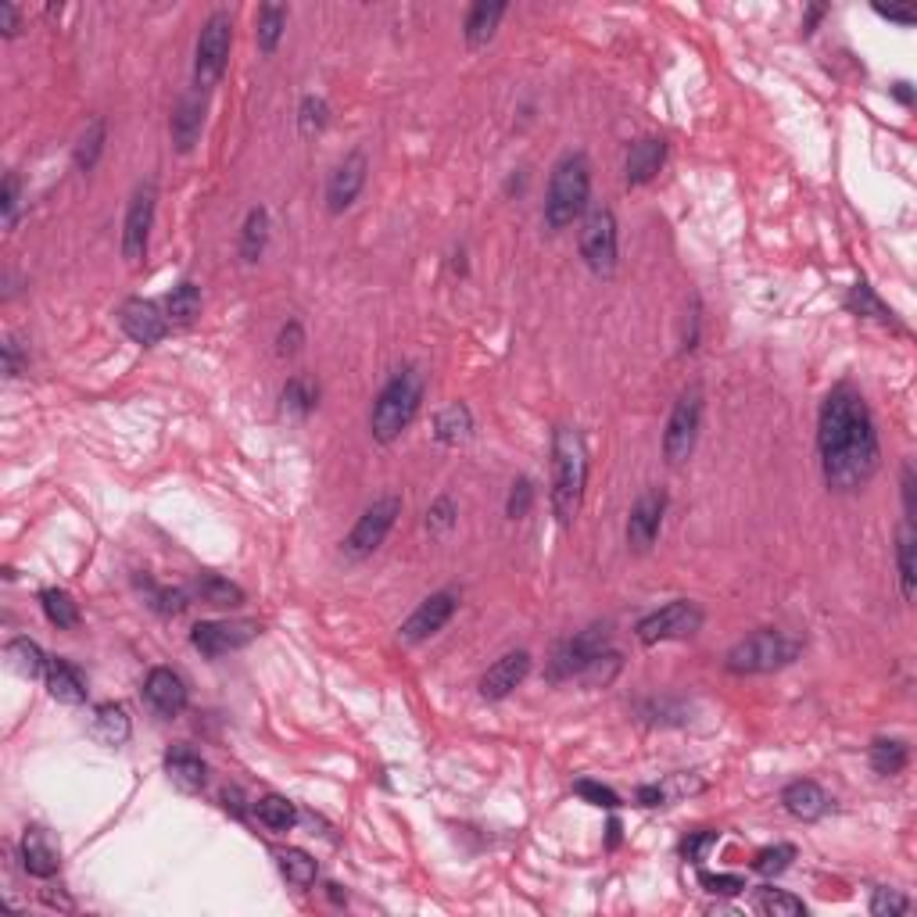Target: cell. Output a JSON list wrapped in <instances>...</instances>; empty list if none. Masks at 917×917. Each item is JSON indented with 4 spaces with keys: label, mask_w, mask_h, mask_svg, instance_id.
<instances>
[{
    "label": "cell",
    "mask_w": 917,
    "mask_h": 917,
    "mask_svg": "<svg viewBox=\"0 0 917 917\" xmlns=\"http://www.w3.org/2000/svg\"><path fill=\"white\" fill-rule=\"evenodd\" d=\"M817 448L828 488L860 491L878 470V430L864 395L857 387L839 384L824 398L817 420Z\"/></svg>",
    "instance_id": "1"
},
{
    "label": "cell",
    "mask_w": 917,
    "mask_h": 917,
    "mask_svg": "<svg viewBox=\"0 0 917 917\" xmlns=\"http://www.w3.org/2000/svg\"><path fill=\"white\" fill-rule=\"evenodd\" d=\"M588 484V448L574 427H559L552 441V509L563 527L577 520Z\"/></svg>",
    "instance_id": "2"
},
{
    "label": "cell",
    "mask_w": 917,
    "mask_h": 917,
    "mask_svg": "<svg viewBox=\"0 0 917 917\" xmlns=\"http://www.w3.org/2000/svg\"><path fill=\"white\" fill-rule=\"evenodd\" d=\"M420 402H423V377L416 369H398L395 377L384 384V391L377 395L373 416H369L373 438L380 445H391L395 438H402V430L420 412Z\"/></svg>",
    "instance_id": "3"
},
{
    "label": "cell",
    "mask_w": 917,
    "mask_h": 917,
    "mask_svg": "<svg viewBox=\"0 0 917 917\" xmlns=\"http://www.w3.org/2000/svg\"><path fill=\"white\" fill-rule=\"evenodd\" d=\"M588 194H592V165H588V158H584L581 151L563 155L556 169H552V180H549L545 223H549L552 230H566V226L584 212Z\"/></svg>",
    "instance_id": "4"
},
{
    "label": "cell",
    "mask_w": 917,
    "mask_h": 917,
    "mask_svg": "<svg viewBox=\"0 0 917 917\" xmlns=\"http://www.w3.org/2000/svg\"><path fill=\"white\" fill-rule=\"evenodd\" d=\"M796 652H799L796 642H789V638L781 635V631L763 627V631L742 638V642H738L735 649L728 652L724 667H728L731 674H771V670L792 663V656H796Z\"/></svg>",
    "instance_id": "5"
},
{
    "label": "cell",
    "mask_w": 917,
    "mask_h": 917,
    "mask_svg": "<svg viewBox=\"0 0 917 917\" xmlns=\"http://www.w3.org/2000/svg\"><path fill=\"white\" fill-rule=\"evenodd\" d=\"M230 47H233V18L226 11H215L205 22L198 36V51H194V90L208 94L226 72V61H230Z\"/></svg>",
    "instance_id": "6"
},
{
    "label": "cell",
    "mask_w": 917,
    "mask_h": 917,
    "mask_svg": "<svg viewBox=\"0 0 917 917\" xmlns=\"http://www.w3.org/2000/svg\"><path fill=\"white\" fill-rule=\"evenodd\" d=\"M609 652V627L606 624H592L584 627L581 635L566 638L556 652H552L549 663V681H574L584 678L595 663Z\"/></svg>",
    "instance_id": "7"
},
{
    "label": "cell",
    "mask_w": 917,
    "mask_h": 917,
    "mask_svg": "<svg viewBox=\"0 0 917 917\" xmlns=\"http://www.w3.org/2000/svg\"><path fill=\"white\" fill-rule=\"evenodd\" d=\"M699 423H703V391L692 384L688 391H681V398L674 402L670 420H667V434H663V455H667L670 466L685 463L688 455L695 452Z\"/></svg>",
    "instance_id": "8"
},
{
    "label": "cell",
    "mask_w": 917,
    "mask_h": 917,
    "mask_svg": "<svg viewBox=\"0 0 917 917\" xmlns=\"http://www.w3.org/2000/svg\"><path fill=\"white\" fill-rule=\"evenodd\" d=\"M398 516H402V498L398 495L377 498V502L359 516V523H355L352 534H348V541H344V556L348 559L373 556V552L384 545L387 534H391V527H395Z\"/></svg>",
    "instance_id": "9"
},
{
    "label": "cell",
    "mask_w": 917,
    "mask_h": 917,
    "mask_svg": "<svg viewBox=\"0 0 917 917\" xmlns=\"http://www.w3.org/2000/svg\"><path fill=\"white\" fill-rule=\"evenodd\" d=\"M155 205L158 187L151 180L140 183L126 208V223H122V258L129 266H137L140 258L147 255V240H151V226H155Z\"/></svg>",
    "instance_id": "10"
},
{
    "label": "cell",
    "mask_w": 917,
    "mask_h": 917,
    "mask_svg": "<svg viewBox=\"0 0 917 917\" xmlns=\"http://www.w3.org/2000/svg\"><path fill=\"white\" fill-rule=\"evenodd\" d=\"M581 258L584 266L599 276H609L617 269V215L609 208H599L584 219L581 226Z\"/></svg>",
    "instance_id": "11"
},
{
    "label": "cell",
    "mask_w": 917,
    "mask_h": 917,
    "mask_svg": "<svg viewBox=\"0 0 917 917\" xmlns=\"http://www.w3.org/2000/svg\"><path fill=\"white\" fill-rule=\"evenodd\" d=\"M703 627V609L688 599L670 602V606L656 609L652 617L638 624V642L656 645V642H674V638H688Z\"/></svg>",
    "instance_id": "12"
},
{
    "label": "cell",
    "mask_w": 917,
    "mask_h": 917,
    "mask_svg": "<svg viewBox=\"0 0 917 917\" xmlns=\"http://www.w3.org/2000/svg\"><path fill=\"white\" fill-rule=\"evenodd\" d=\"M262 635V624L258 620H205V624H194L190 631V642L194 649L205 652V656H226V652H237L244 645H251Z\"/></svg>",
    "instance_id": "13"
},
{
    "label": "cell",
    "mask_w": 917,
    "mask_h": 917,
    "mask_svg": "<svg viewBox=\"0 0 917 917\" xmlns=\"http://www.w3.org/2000/svg\"><path fill=\"white\" fill-rule=\"evenodd\" d=\"M663 513H667V491H645L635 502L631 516H627V545L631 552H649L656 534L663 527Z\"/></svg>",
    "instance_id": "14"
},
{
    "label": "cell",
    "mask_w": 917,
    "mask_h": 917,
    "mask_svg": "<svg viewBox=\"0 0 917 917\" xmlns=\"http://www.w3.org/2000/svg\"><path fill=\"white\" fill-rule=\"evenodd\" d=\"M119 326L126 330L129 341L151 348V344H158L165 334H169V316L158 312L155 301L129 298V301H122V309H119Z\"/></svg>",
    "instance_id": "15"
},
{
    "label": "cell",
    "mask_w": 917,
    "mask_h": 917,
    "mask_svg": "<svg viewBox=\"0 0 917 917\" xmlns=\"http://www.w3.org/2000/svg\"><path fill=\"white\" fill-rule=\"evenodd\" d=\"M366 172H369L366 155H362V151H352V155L334 169L330 183H326V208L334 215H341L344 208H352L355 198L362 194V187H366Z\"/></svg>",
    "instance_id": "16"
},
{
    "label": "cell",
    "mask_w": 917,
    "mask_h": 917,
    "mask_svg": "<svg viewBox=\"0 0 917 917\" xmlns=\"http://www.w3.org/2000/svg\"><path fill=\"white\" fill-rule=\"evenodd\" d=\"M455 613V595L452 592H438L423 599L420 606L412 609V617L402 624V642L405 645H416V642H427L430 635H438L441 627L452 620Z\"/></svg>",
    "instance_id": "17"
},
{
    "label": "cell",
    "mask_w": 917,
    "mask_h": 917,
    "mask_svg": "<svg viewBox=\"0 0 917 917\" xmlns=\"http://www.w3.org/2000/svg\"><path fill=\"white\" fill-rule=\"evenodd\" d=\"M144 699L158 717H180L187 710V685L176 670L155 667L144 681Z\"/></svg>",
    "instance_id": "18"
},
{
    "label": "cell",
    "mask_w": 917,
    "mask_h": 917,
    "mask_svg": "<svg viewBox=\"0 0 917 917\" xmlns=\"http://www.w3.org/2000/svg\"><path fill=\"white\" fill-rule=\"evenodd\" d=\"M531 674V656L527 652H506L502 660H495L488 670H484V678H480V695L484 699H506L509 692H513L516 685H520L523 678Z\"/></svg>",
    "instance_id": "19"
},
{
    "label": "cell",
    "mask_w": 917,
    "mask_h": 917,
    "mask_svg": "<svg viewBox=\"0 0 917 917\" xmlns=\"http://www.w3.org/2000/svg\"><path fill=\"white\" fill-rule=\"evenodd\" d=\"M201 126H205V94L194 90V94H187L180 104H176V115H172V126H169L172 144H176L180 155L194 151V144L201 140Z\"/></svg>",
    "instance_id": "20"
},
{
    "label": "cell",
    "mask_w": 917,
    "mask_h": 917,
    "mask_svg": "<svg viewBox=\"0 0 917 917\" xmlns=\"http://www.w3.org/2000/svg\"><path fill=\"white\" fill-rule=\"evenodd\" d=\"M663 162H667V144H663L660 137H645V140H638V144H631L627 165H624L627 183H631V187H642V183L656 180Z\"/></svg>",
    "instance_id": "21"
},
{
    "label": "cell",
    "mask_w": 917,
    "mask_h": 917,
    "mask_svg": "<svg viewBox=\"0 0 917 917\" xmlns=\"http://www.w3.org/2000/svg\"><path fill=\"white\" fill-rule=\"evenodd\" d=\"M781 803H785V810H789L792 817H799V821H817V817H824V810H828V796H824V789L817 781H792V785H785Z\"/></svg>",
    "instance_id": "22"
},
{
    "label": "cell",
    "mask_w": 917,
    "mask_h": 917,
    "mask_svg": "<svg viewBox=\"0 0 917 917\" xmlns=\"http://www.w3.org/2000/svg\"><path fill=\"white\" fill-rule=\"evenodd\" d=\"M165 771H169L172 785L183 792H201L208 781V767L205 760H201L198 753H190V749H169V756H165Z\"/></svg>",
    "instance_id": "23"
},
{
    "label": "cell",
    "mask_w": 917,
    "mask_h": 917,
    "mask_svg": "<svg viewBox=\"0 0 917 917\" xmlns=\"http://www.w3.org/2000/svg\"><path fill=\"white\" fill-rule=\"evenodd\" d=\"M90 735H94L101 746H126L129 735H133V724H129L126 706H119V703L97 706L94 724H90Z\"/></svg>",
    "instance_id": "24"
},
{
    "label": "cell",
    "mask_w": 917,
    "mask_h": 917,
    "mask_svg": "<svg viewBox=\"0 0 917 917\" xmlns=\"http://www.w3.org/2000/svg\"><path fill=\"white\" fill-rule=\"evenodd\" d=\"M47 688L58 703L83 706L86 703V681L69 660H47Z\"/></svg>",
    "instance_id": "25"
},
{
    "label": "cell",
    "mask_w": 917,
    "mask_h": 917,
    "mask_svg": "<svg viewBox=\"0 0 917 917\" xmlns=\"http://www.w3.org/2000/svg\"><path fill=\"white\" fill-rule=\"evenodd\" d=\"M502 15H506V4H498V0H477L470 8V15H466V43H470L473 51L477 47H488L491 36H495L498 22H502Z\"/></svg>",
    "instance_id": "26"
},
{
    "label": "cell",
    "mask_w": 917,
    "mask_h": 917,
    "mask_svg": "<svg viewBox=\"0 0 917 917\" xmlns=\"http://www.w3.org/2000/svg\"><path fill=\"white\" fill-rule=\"evenodd\" d=\"M58 849L51 846V842L43 839V832H26V839H22V867H26L33 878H51L58 875Z\"/></svg>",
    "instance_id": "27"
},
{
    "label": "cell",
    "mask_w": 917,
    "mask_h": 917,
    "mask_svg": "<svg viewBox=\"0 0 917 917\" xmlns=\"http://www.w3.org/2000/svg\"><path fill=\"white\" fill-rule=\"evenodd\" d=\"M470 434H473V416L463 402H452L448 409L438 412V420H434V438H438L441 445H448V448L463 445V441H470Z\"/></svg>",
    "instance_id": "28"
},
{
    "label": "cell",
    "mask_w": 917,
    "mask_h": 917,
    "mask_svg": "<svg viewBox=\"0 0 917 917\" xmlns=\"http://www.w3.org/2000/svg\"><path fill=\"white\" fill-rule=\"evenodd\" d=\"M266 240H269V212L266 208H251L248 219H244V230H240V258L255 266L262 251H266Z\"/></svg>",
    "instance_id": "29"
},
{
    "label": "cell",
    "mask_w": 917,
    "mask_h": 917,
    "mask_svg": "<svg viewBox=\"0 0 917 917\" xmlns=\"http://www.w3.org/2000/svg\"><path fill=\"white\" fill-rule=\"evenodd\" d=\"M194 595H198L201 602H208V606H219V609H233L244 602V592H240L237 584L226 581V577H219V574H201L198 581H194Z\"/></svg>",
    "instance_id": "30"
},
{
    "label": "cell",
    "mask_w": 917,
    "mask_h": 917,
    "mask_svg": "<svg viewBox=\"0 0 917 917\" xmlns=\"http://www.w3.org/2000/svg\"><path fill=\"white\" fill-rule=\"evenodd\" d=\"M283 29H287V8L283 4H262L258 8V51L262 54H273L276 47H280V36Z\"/></svg>",
    "instance_id": "31"
},
{
    "label": "cell",
    "mask_w": 917,
    "mask_h": 917,
    "mask_svg": "<svg viewBox=\"0 0 917 917\" xmlns=\"http://www.w3.org/2000/svg\"><path fill=\"white\" fill-rule=\"evenodd\" d=\"M8 663L15 674H22V678H40V674H47V656H43L40 645L29 642V638H15V642L8 645Z\"/></svg>",
    "instance_id": "32"
},
{
    "label": "cell",
    "mask_w": 917,
    "mask_h": 917,
    "mask_svg": "<svg viewBox=\"0 0 917 917\" xmlns=\"http://www.w3.org/2000/svg\"><path fill=\"white\" fill-rule=\"evenodd\" d=\"M165 316H169V323H176V326L194 323V319L201 316V291L198 287H194V283H180V287L169 294V301H165Z\"/></svg>",
    "instance_id": "33"
},
{
    "label": "cell",
    "mask_w": 917,
    "mask_h": 917,
    "mask_svg": "<svg viewBox=\"0 0 917 917\" xmlns=\"http://www.w3.org/2000/svg\"><path fill=\"white\" fill-rule=\"evenodd\" d=\"M846 305H849V309H853V312H857V316L875 319V323H882V326H900V323H896V316H892V309H889V305H885V301L878 298V294L871 291V287H867L864 280H860L857 287L849 291Z\"/></svg>",
    "instance_id": "34"
},
{
    "label": "cell",
    "mask_w": 917,
    "mask_h": 917,
    "mask_svg": "<svg viewBox=\"0 0 917 917\" xmlns=\"http://www.w3.org/2000/svg\"><path fill=\"white\" fill-rule=\"evenodd\" d=\"M40 602H43L47 620H51L58 631H72V627L79 624V606L72 602L69 592H61V588H47V592L40 595Z\"/></svg>",
    "instance_id": "35"
},
{
    "label": "cell",
    "mask_w": 917,
    "mask_h": 917,
    "mask_svg": "<svg viewBox=\"0 0 917 917\" xmlns=\"http://www.w3.org/2000/svg\"><path fill=\"white\" fill-rule=\"evenodd\" d=\"M255 817L266 824L269 832H287L294 821H298V810H294L291 799L283 796H262L255 803Z\"/></svg>",
    "instance_id": "36"
},
{
    "label": "cell",
    "mask_w": 917,
    "mask_h": 917,
    "mask_svg": "<svg viewBox=\"0 0 917 917\" xmlns=\"http://www.w3.org/2000/svg\"><path fill=\"white\" fill-rule=\"evenodd\" d=\"M276 864H280V875L291 885H312L316 882V860L305 853V849H280L276 853Z\"/></svg>",
    "instance_id": "37"
},
{
    "label": "cell",
    "mask_w": 917,
    "mask_h": 917,
    "mask_svg": "<svg viewBox=\"0 0 917 917\" xmlns=\"http://www.w3.org/2000/svg\"><path fill=\"white\" fill-rule=\"evenodd\" d=\"M280 402H283V412H294V416H309V412L316 409V402H319V387L312 384V380H305V377H291V380H287V387L280 391Z\"/></svg>",
    "instance_id": "38"
},
{
    "label": "cell",
    "mask_w": 917,
    "mask_h": 917,
    "mask_svg": "<svg viewBox=\"0 0 917 917\" xmlns=\"http://www.w3.org/2000/svg\"><path fill=\"white\" fill-rule=\"evenodd\" d=\"M896 559H900V588H903V599H914L917 592V541L914 531L903 527L900 531V545H896Z\"/></svg>",
    "instance_id": "39"
},
{
    "label": "cell",
    "mask_w": 917,
    "mask_h": 917,
    "mask_svg": "<svg viewBox=\"0 0 917 917\" xmlns=\"http://www.w3.org/2000/svg\"><path fill=\"white\" fill-rule=\"evenodd\" d=\"M753 907L760 910V914H767V917H799V914H806V903L796 900V896H789V892H781V889H760V892H756Z\"/></svg>",
    "instance_id": "40"
},
{
    "label": "cell",
    "mask_w": 917,
    "mask_h": 917,
    "mask_svg": "<svg viewBox=\"0 0 917 917\" xmlns=\"http://www.w3.org/2000/svg\"><path fill=\"white\" fill-rule=\"evenodd\" d=\"M871 767L878 774H900L907 767V746L900 738H878L871 746Z\"/></svg>",
    "instance_id": "41"
},
{
    "label": "cell",
    "mask_w": 917,
    "mask_h": 917,
    "mask_svg": "<svg viewBox=\"0 0 917 917\" xmlns=\"http://www.w3.org/2000/svg\"><path fill=\"white\" fill-rule=\"evenodd\" d=\"M101 151H104V119H94L83 129V137L76 144V165L83 172H90L97 165V158H101Z\"/></svg>",
    "instance_id": "42"
},
{
    "label": "cell",
    "mask_w": 917,
    "mask_h": 917,
    "mask_svg": "<svg viewBox=\"0 0 917 917\" xmlns=\"http://www.w3.org/2000/svg\"><path fill=\"white\" fill-rule=\"evenodd\" d=\"M796 860V846H789V842H778V846H767L756 853L753 867L760 871L763 878H774L781 875V871H789V864Z\"/></svg>",
    "instance_id": "43"
},
{
    "label": "cell",
    "mask_w": 917,
    "mask_h": 917,
    "mask_svg": "<svg viewBox=\"0 0 917 917\" xmlns=\"http://www.w3.org/2000/svg\"><path fill=\"white\" fill-rule=\"evenodd\" d=\"M147 606L155 609V613H162V617H180L183 609H187V592H180V588H155V584H147Z\"/></svg>",
    "instance_id": "44"
},
{
    "label": "cell",
    "mask_w": 917,
    "mask_h": 917,
    "mask_svg": "<svg viewBox=\"0 0 917 917\" xmlns=\"http://www.w3.org/2000/svg\"><path fill=\"white\" fill-rule=\"evenodd\" d=\"M326 119H330V108H326L323 97H305L298 108V126L305 137H316L326 129Z\"/></svg>",
    "instance_id": "45"
},
{
    "label": "cell",
    "mask_w": 917,
    "mask_h": 917,
    "mask_svg": "<svg viewBox=\"0 0 917 917\" xmlns=\"http://www.w3.org/2000/svg\"><path fill=\"white\" fill-rule=\"evenodd\" d=\"M531 506H534V484L527 477H520L513 484V491H509L506 516H509V520H523V516L531 513Z\"/></svg>",
    "instance_id": "46"
},
{
    "label": "cell",
    "mask_w": 917,
    "mask_h": 917,
    "mask_svg": "<svg viewBox=\"0 0 917 917\" xmlns=\"http://www.w3.org/2000/svg\"><path fill=\"white\" fill-rule=\"evenodd\" d=\"M907 910H910V900L900 896L896 889H875V896H871V914L875 917H896V914H907Z\"/></svg>",
    "instance_id": "47"
},
{
    "label": "cell",
    "mask_w": 917,
    "mask_h": 917,
    "mask_svg": "<svg viewBox=\"0 0 917 917\" xmlns=\"http://www.w3.org/2000/svg\"><path fill=\"white\" fill-rule=\"evenodd\" d=\"M455 516H459V509H455L452 498H438V502L427 509V531L430 534H448L455 527Z\"/></svg>",
    "instance_id": "48"
},
{
    "label": "cell",
    "mask_w": 917,
    "mask_h": 917,
    "mask_svg": "<svg viewBox=\"0 0 917 917\" xmlns=\"http://www.w3.org/2000/svg\"><path fill=\"white\" fill-rule=\"evenodd\" d=\"M574 792H577L581 799H588L592 806H602V810H617V806H620L617 792L606 789V785H595V781H577Z\"/></svg>",
    "instance_id": "49"
},
{
    "label": "cell",
    "mask_w": 917,
    "mask_h": 917,
    "mask_svg": "<svg viewBox=\"0 0 917 917\" xmlns=\"http://www.w3.org/2000/svg\"><path fill=\"white\" fill-rule=\"evenodd\" d=\"M699 882H703V889L713 892V896H738V892L746 889V882L738 875H699Z\"/></svg>",
    "instance_id": "50"
},
{
    "label": "cell",
    "mask_w": 917,
    "mask_h": 917,
    "mask_svg": "<svg viewBox=\"0 0 917 917\" xmlns=\"http://www.w3.org/2000/svg\"><path fill=\"white\" fill-rule=\"evenodd\" d=\"M0 215H4V226H15V215H18V176L15 172L4 176V190H0Z\"/></svg>",
    "instance_id": "51"
},
{
    "label": "cell",
    "mask_w": 917,
    "mask_h": 917,
    "mask_svg": "<svg viewBox=\"0 0 917 917\" xmlns=\"http://www.w3.org/2000/svg\"><path fill=\"white\" fill-rule=\"evenodd\" d=\"M301 341H305V334H301V323H287L280 330V337H276V355L280 359H291V355H298V348H301Z\"/></svg>",
    "instance_id": "52"
},
{
    "label": "cell",
    "mask_w": 917,
    "mask_h": 917,
    "mask_svg": "<svg viewBox=\"0 0 917 917\" xmlns=\"http://www.w3.org/2000/svg\"><path fill=\"white\" fill-rule=\"evenodd\" d=\"M717 842V832H699V835H688L685 842H681V853H685V860H692V864H699V860L706 857V849Z\"/></svg>",
    "instance_id": "53"
},
{
    "label": "cell",
    "mask_w": 917,
    "mask_h": 917,
    "mask_svg": "<svg viewBox=\"0 0 917 917\" xmlns=\"http://www.w3.org/2000/svg\"><path fill=\"white\" fill-rule=\"evenodd\" d=\"M4 373H8V377H18V373H22V355H18L15 337L4 341Z\"/></svg>",
    "instance_id": "54"
},
{
    "label": "cell",
    "mask_w": 917,
    "mask_h": 917,
    "mask_svg": "<svg viewBox=\"0 0 917 917\" xmlns=\"http://www.w3.org/2000/svg\"><path fill=\"white\" fill-rule=\"evenodd\" d=\"M903 506H907V520H914L917 502H914V466H903Z\"/></svg>",
    "instance_id": "55"
},
{
    "label": "cell",
    "mask_w": 917,
    "mask_h": 917,
    "mask_svg": "<svg viewBox=\"0 0 917 917\" xmlns=\"http://www.w3.org/2000/svg\"><path fill=\"white\" fill-rule=\"evenodd\" d=\"M882 18H889V22H896V26H914L917 22V11L914 8H875Z\"/></svg>",
    "instance_id": "56"
},
{
    "label": "cell",
    "mask_w": 917,
    "mask_h": 917,
    "mask_svg": "<svg viewBox=\"0 0 917 917\" xmlns=\"http://www.w3.org/2000/svg\"><path fill=\"white\" fill-rule=\"evenodd\" d=\"M0 29H4V36H15L18 33V8L15 4H0Z\"/></svg>",
    "instance_id": "57"
},
{
    "label": "cell",
    "mask_w": 917,
    "mask_h": 917,
    "mask_svg": "<svg viewBox=\"0 0 917 917\" xmlns=\"http://www.w3.org/2000/svg\"><path fill=\"white\" fill-rule=\"evenodd\" d=\"M638 803H642V806H663V803H667V796H663V785H642V789H638Z\"/></svg>",
    "instance_id": "58"
},
{
    "label": "cell",
    "mask_w": 917,
    "mask_h": 917,
    "mask_svg": "<svg viewBox=\"0 0 917 917\" xmlns=\"http://www.w3.org/2000/svg\"><path fill=\"white\" fill-rule=\"evenodd\" d=\"M892 94L900 97L903 104H910V101H914V97H910V83H896V90H892Z\"/></svg>",
    "instance_id": "59"
},
{
    "label": "cell",
    "mask_w": 917,
    "mask_h": 917,
    "mask_svg": "<svg viewBox=\"0 0 917 917\" xmlns=\"http://www.w3.org/2000/svg\"><path fill=\"white\" fill-rule=\"evenodd\" d=\"M821 15H824V8H810V18H806V33L817 26V18H821Z\"/></svg>",
    "instance_id": "60"
}]
</instances>
